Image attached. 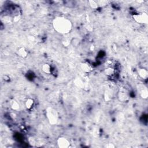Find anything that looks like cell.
Segmentation results:
<instances>
[{
  "label": "cell",
  "mask_w": 148,
  "mask_h": 148,
  "mask_svg": "<svg viewBox=\"0 0 148 148\" xmlns=\"http://www.w3.org/2000/svg\"><path fill=\"white\" fill-rule=\"evenodd\" d=\"M10 106L11 109L13 111H18L20 109V105L17 101L14 100H12L10 101Z\"/></svg>",
  "instance_id": "obj_11"
},
{
  "label": "cell",
  "mask_w": 148,
  "mask_h": 148,
  "mask_svg": "<svg viewBox=\"0 0 148 148\" xmlns=\"http://www.w3.org/2000/svg\"><path fill=\"white\" fill-rule=\"evenodd\" d=\"M104 74L106 76H112L115 74V69L112 67H108L104 70Z\"/></svg>",
  "instance_id": "obj_12"
},
{
  "label": "cell",
  "mask_w": 148,
  "mask_h": 148,
  "mask_svg": "<svg viewBox=\"0 0 148 148\" xmlns=\"http://www.w3.org/2000/svg\"><path fill=\"white\" fill-rule=\"evenodd\" d=\"M141 97H142L144 99H146L148 97V92L147 89L146 88L144 89V90H142L141 93Z\"/></svg>",
  "instance_id": "obj_16"
},
{
  "label": "cell",
  "mask_w": 148,
  "mask_h": 148,
  "mask_svg": "<svg viewBox=\"0 0 148 148\" xmlns=\"http://www.w3.org/2000/svg\"><path fill=\"white\" fill-rule=\"evenodd\" d=\"M28 39H31V40H33V41L35 40V38L33 36H29L28 37Z\"/></svg>",
  "instance_id": "obj_21"
},
{
  "label": "cell",
  "mask_w": 148,
  "mask_h": 148,
  "mask_svg": "<svg viewBox=\"0 0 148 148\" xmlns=\"http://www.w3.org/2000/svg\"><path fill=\"white\" fill-rule=\"evenodd\" d=\"M57 144L59 147L68 148L70 146V142L65 137H60L57 139Z\"/></svg>",
  "instance_id": "obj_4"
},
{
  "label": "cell",
  "mask_w": 148,
  "mask_h": 148,
  "mask_svg": "<svg viewBox=\"0 0 148 148\" xmlns=\"http://www.w3.org/2000/svg\"><path fill=\"white\" fill-rule=\"evenodd\" d=\"M62 43H63V45L64 46H65V47H67L68 46L70 45V41H68V40H63Z\"/></svg>",
  "instance_id": "obj_18"
},
{
  "label": "cell",
  "mask_w": 148,
  "mask_h": 148,
  "mask_svg": "<svg viewBox=\"0 0 148 148\" xmlns=\"http://www.w3.org/2000/svg\"><path fill=\"white\" fill-rule=\"evenodd\" d=\"M34 104H35V102H34V99H33V98H27L25 102V106L26 109L28 110L31 109L33 108Z\"/></svg>",
  "instance_id": "obj_9"
},
{
  "label": "cell",
  "mask_w": 148,
  "mask_h": 148,
  "mask_svg": "<svg viewBox=\"0 0 148 148\" xmlns=\"http://www.w3.org/2000/svg\"><path fill=\"white\" fill-rule=\"evenodd\" d=\"M80 68L83 71L89 73L93 71V67L88 63H82L80 64Z\"/></svg>",
  "instance_id": "obj_7"
},
{
  "label": "cell",
  "mask_w": 148,
  "mask_h": 148,
  "mask_svg": "<svg viewBox=\"0 0 148 148\" xmlns=\"http://www.w3.org/2000/svg\"><path fill=\"white\" fill-rule=\"evenodd\" d=\"M80 43V40L78 38H73L70 40V45L73 46L74 48H77L79 46Z\"/></svg>",
  "instance_id": "obj_13"
},
{
  "label": "cell",
  "mask_w": 148,
  "mask_h": 148,
  "mask_svg": "<svg viewBox=\"0 0 148 148\" xmlns=\"http://www.w3.org/2000/svg\"><path fill=\"white\" fill-rule=\"evenodd\" d=\"M138 75L143 79H146L148 77V71L144 68H140L138 70Z\"/></svg>",
  "instance_id": "obj_8"
},
{
  "label": "cell",
  "mask_w": 148,
  "mask_h": 148,
  "mask_svg": "<svg viewBox=\"0 0 148 148\" xmlns=\"http://www.w3.org/2000/svg\"><path fill=\"white\" fill-rule=\"evenodd\" d=\"M53 27L57 33L60 34H67L72 30V23L70 20L66 17L59 16L53 19Z\"/></svg>",
  "instance_id": "obj_1"
},
{
  "label": "cell",
  "mask_w": 148,
  "mask_h": 148,
  "mask_svg": "<svg viewBox=\"0 0 148 148\" xmlns=\"http://www.w3.org/2000/svg\"><path fill=\"white\" fill-rule=\"evenodd\" d=\"M16 53L17 56L22 58H26L28 55V52L24 47H20L16 51Z\"/></svg>",
  "instance_id": "obj_6"
},
{
  "label": "cell",
  "mask_w": 148,
  "mask_h": 148,
  "mask_svg": "<svg viewBox=\"0 0 148 148\" xmlns=\"http://www.w3.org/2000/svg\"><path fill=\"white\" fill-rule=\"evenodd\" d=\"M20 20V16H15L14 17H13V21L14 22H19Z\"/></svg>",
  "instance_id": "obj_19"
},
{
  "label": "cell",
  "mask_w": 148,
  "mask_h": 148,
  "mask_svg": "<svg viewBox=\"0 0 148 148\" xmlns=\"http://www.w3.org/2000/svg\"><path fill=\"white\" fill-rule=\"evenodd\" d=\"M63 4L67 7L72 8H74L75 6V5H76V1H72V0H67V1H64Z\"/></svg>",
  "instance_id": "obj_14"
},
{
  "label": "cell",
  "mask_w": 148,
  "mask_h": 148,
  "mask_svg": "<svg viewBox=\"0 0 148 148\" xmlns=\"http://www.w3.org/2000/svg\"><path fill=\"white\" fill-rule=\"evenodd\" d=\"M118 98L121 102H126L129 99V95L125 91H120L118 93Z\"/></svg>",
  "instance_id": "obj_5"
},
{
  "label": "cell",
  "mask_w": 148,
  "mask_h": 148,
  "mask_svg": "<svg viewBox=\"0 0 148 148\" xmlns=\"http://www.w3.org/2000/svg\"><path fill=\"white\" fill-rule=\"evenodd\" d=\"M133 19L135 22L141 24H148V15L146 13L142 12L135 13L132 16Z\"/></svg>",
  "instance_id": "obj_3"
},
{
  "label": "cell",
  "mask_w": 148,
  "mask_h": 148,
  "mask_svg": "<svg viewBox=\"0 0 148 148\" xmlns=\"http://www.w3.org/2000/svg\"><path fill=\"white\" fill-rule=\"evenodd\" d=\"M28 142H29V144L31 145V146H35V145L37 144V141L34 137H30L28 138Z\"/></svg>",
  "instance_id": "obj_17"
},
{
  "label": "cell",
  "mask_w": 148,
  "mask_h": 148,
  "mask_svg": "<svg viewBox=\"0 0 148 148\" xmlns=\"http://www.w3.org/2000/svg\"><path fill=\"white\" fill-rule=\"evenodd\" d=\"M89 4L90 7L92 8L93 9H97L99 7V5H98L97 1H94V0H90L89 1Z\"/></svg>",
  "instance_id": "obj_15"
},
{
  "label": "cell",
  "mask_w": 148,
  "mask_h": 148,
  "mask_svg": "<svg viewBox=\"0 0 148 148\" xmlns=\"http://www.w3.org/2000/svg\"><path fill=\"white\" fill-rule=\"evenodd\" d=\"M42 70L46 74H50L52 73V67L48 63L43 64L42 66Z\"/></svg>",
  "instance_id": "obj_10"
},
{
  "label": "cell",
  "mask_w": 148,
  "mask_h": 148,
  "mask_svg": "<svg viewBox=\"0 0 148 148\" xmlns=\"http://www.w3.org/2000/svg\"><path fill=\"white\" fill-rule=\"evenodd\" d=\"M46 116L49 122L51 124H56L59 120V114L56 109L48 107L46 110Z\"/></svg>",
  "instance_id": "obj_2"
},
{
  "label": "cell",
  "mask_w": 148,
  "mask_h": 148,
  "mask_svg": "<svg viewBox=\"0 0 148 148\" xmlns=\"http://www.w3.org/2000/svg\"><path fill=\"white\" fill-rule=\"evenodd\" d=\"M105 147L106 148H114L115 147V146L113 144H107Z\"/></svg>",
  "instance_id": "obj_20"
}]
</instances>
